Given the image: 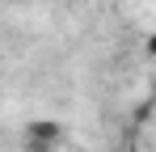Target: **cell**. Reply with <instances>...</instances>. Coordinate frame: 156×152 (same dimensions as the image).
<instances>
[{
	"instance_id": "obj_3",
	"label": "cell",
	"mask_w": 156,
	"mask_h": 152,
	"mask_svg": "<svg viewBox=\"0 0 156 152\" xmlns=\"http://www.w3.org/2000/svg\"><path fill=\"white\" fill-rule=\"evenodd\" d=\"M9 4H21V0H9Z\"/></svg>"
},
{
	"instance_id": "obj_2",
	"label": "cell",
	"mask_w": 156,
	"mask_h": 152,
	"mask_svg": "<svg viewBox=\"0 0 156 152\" xmlns=\"http://www.w3.org/2000/svg\"><path fill=\"white\" fill-rule=\"evenodd\" d=\"M144 51H148V55H152V59H156V30H152V34H148V38H144Z\"/></svg>"
},
{
	"instance_id": "obj_1",
	"label": "cell",
	"mask_w": 156,
	"mask_h": 152,
	"mask_svg": "<svg viewBox=\"0 0 156 152\" xmlns=\"http://www.w3.org/2000/svg\"><path fill=\"white\" fill-rule=\"evenodd\" d=\"M63 123L59 118H34V123L26 127V152H55L59 144H63Z\"/></svg>"
}]
</instances>
